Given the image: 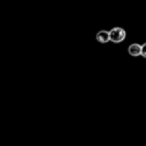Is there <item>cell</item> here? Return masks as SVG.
I'll return each instance as SVG.
<instances>
[{
	"label": "cell",
	"mask_w": 146,
	"mask_h": 146,
	"mask_svg": "<svg viewBox=\"0 0 146 146\" xmlns=\"http://www.w3.org/2000/svg\"><path fill=\"white\" fill-rule=\"evenodd\" d=\"M96 40L99 43H103V44L110 42V33H108V31H106V30L98 31L97 34H96Z\"/></svg>",
	"instance_id": "cell-2"
},
{
	"label": "cell",
	"mask_w": 146,
	"mask_h": 146,
	"mask_svg": "<svg viewBox=\"0 0 146 146\" xmlns=\"http://www.w3.org/2000/svg\"><path fill=\"white\" fill-rule=\"evenodd\" d=\"M140 56H143L144 58H146V42L141 44V54Z\"/></svg>",
	"instance_id": "cell-4"
},
{
	"label": "cell",
	"mask_w": 146,
	"mask_h": 146,
	"mask_svg": "<svg viewBox=\"0 0 146 146\" xmlns=\"http://www.w3.org/2000/svg\"><path fill=\"white\" fill-rule=\"evenodd\" d=\"M128 54L132 57H138L141 54V44L139 43H131L128 47Z\"/></svg>",
	"instance_id": "cell-3"
},
{
	"label": "cell",
	"mask_w": 146,
	"mask_h": 146,
	"mask_svg": "<svg viewBox=\"0 0 146 146\" xmlns=\"http://www.w3.org/2000/svg\"><path fill=\"white\" fill-rule=\"evenodd\" d=\"M108 33H110V41H112L113 43H121L122 41H124L127 36L125 30L120 26L113 27L111 31H108Z\"/></svg>",
	"instance_id": "cell-1"
}]
</instances>
